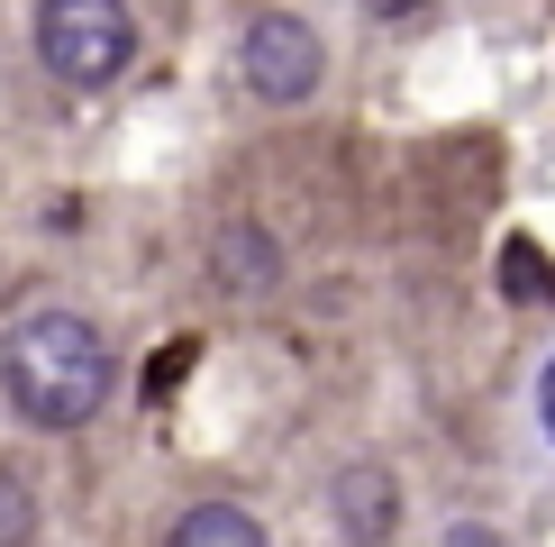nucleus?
<instances>
[{
  "label": "nucleus",
  "instance_id": "obj_3",
  "mask_svg": "<svg viewBox=\"0 0 555 547\" xmlns=\"http://www.w3.org/2000/svg\"><path fill=\"white\" fill-rule=\"evenodd\" d=\"M319 74H328V46H319L310 18H292V10L246 18V37H237V82L256 91L264 110H300V101L319 91Z\"/></svg>",
  "mask_w": 555,
  "mask_h": 547
},
{
  "label": "nucleus",
  "instance_id": "obj_1",
  "mask_svg": "<svg viewBox=\"0 0 555 547\" xmlns=\"http://www.w3.org/2000/svg\"><path fill=\"white\" fill-rule=\"evenodd\" d=\"M109 383H119V365H109V338L91 329L82 310H28L10 319V338H0V393L28 429H91L109 402Z\"/></svg>",
  "mask_w": 555,
  "mask_h": 547
},
{
  "label": "nucleus",
  "instance_id": "obj_8",
  "mask_svg": "<svg viewBox=\"0 0 555 547\" xmlns=\"http://www.w3.org/2000/svg\"><path fill=\"white\" fill-rule=\"evenodd\" d=\"M364 18H383V28H410V18H428V0H356Z\"/></svg>",
  "mask_w": 555,
  "mask_h": 547
},
{
  "label": "nucleus",
  "instance_id": "obj_7",
  "mask_svg": "<svg viewBox=\"0 0 555 547\" xmlns=\"http://www.w3.org/2000/svg\"><path fill=\"white\" fill-rule=\"evenodd\" d=\"M0 547H37V493L18 466H0Z\"/></svg>",
  "mask_w": 555,
  "mask_h": 547
},
{
  "label": "nucleus",
  "instance_id": "obj_10",
  "mask_svg": "<svg viewBox=\"0 0 555 547\" xmlns=\"http://www.w3.org/2000/svg\"><path fill=\"white\" fill-rule=\"evenodd\" d=\"M182 365H192V347H165V356H155V383H146V393H173V374H182Z\"/></svg>",
  "mask_w": 555,
  "mask_h": 547
},
{
  "label": "nucleus",
  "instance_id": "obj_9",
  "mask_svg": "<svg viewBox=\"0 0 555 547\" xmlns=\"http://www.w3.org/2000/svg\"><path fill=\"white\" fill-rule=\"evenodd\" d=\"M447 547H511V538H501L492 520H455V530H447Z\"/></svg>",
  "mask_w": 555,
  "mask_h": 547
},
{
  "label": "nucleus",
  "instance_id": "obj_5",
  "mask_svg": "<svg viewBox=\"0 0 555 547\" xmlns=\"http://www.w3.org/2000/svg\"><path fill=\"white\" fill-rule=\"evenodd\" d=\"M165 547H273V538H264V520L246 501H192L165 530Z\"/></svg>",
  "mask_w": 555,
  "mask_h": 547
},
{
  "label": "nucleus",
  "instance_id": "obj_2",
  "mask_svg": "<svg viewBox=\"0 0 555 547\" xmlns=\"http://www.w3.org/2000/svg\"><path fill=\"white\" fill-rule=\"evenodd\" d=\"M37 64L64 91H119L137 74V10L128 0H37Z\"/></svg>",
  "mask_w": 555,
  "mask_h": 547
},
{
  "label": "nucleus",
  "instance_id": "obj_4",
  "mask_svg": "<svg viewBox=\"0 0 555 547\" xmlns=\"http://www.w3.org/2000/svg\"><path fill=\"white\" fill-rule=\"evenodd\" d=\"M328 520L346 547H391V530H401V474L383 466V456H356V466H337L328 484Z\"/></svg>",
  "mask_w": 555,
  "mask_h": 547
},
{
  "label": "nucleus",
  "instance_id": "obj_6",
  "mask_svg": "<svg viewBox=\"0 0 555 547\" xmlns=\"http://www.w3.org/2000/svg\"><path fill=\"white\" fill-rule=\"evenodd\" d=\"M210 265H219L237 292H264L273 274H283V256H273V238H264L256 219H228V228H219V246H210Z\"/></svg>",
  "mask_w": 555,
  "mask_h": 547
},
{
  "label": "nucleus",
  "instance_id": "obj_11",
  "mask_svg": "<svg viewBox=\"0 0 555 547\" xmlns=\"http://www.w3.org/2000/svg\"><path fill=\"white\" fill-rule=\"evenodd\" d=\"M538 429L555 438V356H546V374H538Z\"/></svg>",
  "mask_w": 555,
  "mask_h": 547
}]
</instances>
